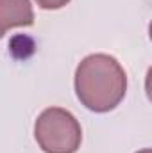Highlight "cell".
<instances>
[{"label": "cell", "instance_id": "6da1fadb", "mask_svg": "<svg viewBox=\"0 0 152 153\" xmlns=\"http://www.w3.org/2000/svg\"><path fill=\"white\" fill-rule=\"evenodd\" d=\"M127 93V73L108 53L84 57L75 70V94L91 112H109L120 105Z\"/></svg>", "mask_w": 152, "mask_h": 153}, {"label": "cell", "instance_id": "7a4b0ae2", "mask_svg": "<svg viewBox=\"0 0 152 153\" xmlns=\"http://www.w3.org/2000/svg\"><path fill=\"white\" fill-rule=\"evenodd\" d=\"M34 137L45 153H75L81 148L82 130L70 111L48 107L34 123Z\"/></svg>", "mask_w": 152, "mask_h": 153}, {"label": "cell", "instance_id": "3957f363", "mask_svg": "<svg viewBox=\"0 0 152 153\" xmlns=\"http://www.w3.org/2000/svg\"><path fill=\"white\" fill-rule=\"evenodd\" d=\"M34 11L31 0H0V38L14 27H31Z\"/></svg>", "mask_w": 152, "mask_h": 153}, {"label": "cell", "instance_id": "277c9868", "mask_svg": "<svg viewBox=\"0 0 152 153\" xmlns=\"http://www.w3.org/2000/svg\"><path fill=\"white\" fill-rule=\"evenodd\" d=\"M34 2L45 11H56V9L65 7L70 0H34Z\"/></svg>", "mask_w": 152, "mask_h": 153}, {"label": "cell", "instance_id": "5b68a950", "mask_svg": "<svg viewBox=\"0 0 152 153\" xmlns=\"http://www.w3.org/2000/svg\"><path fill=\"white\" fill-rule=\"evenodd\" d=\"M136 153H152L149 148H145V150H141V152H136Z\"/></svg>", "mask_w": 152, "mask_h": 153}]
</instances>
